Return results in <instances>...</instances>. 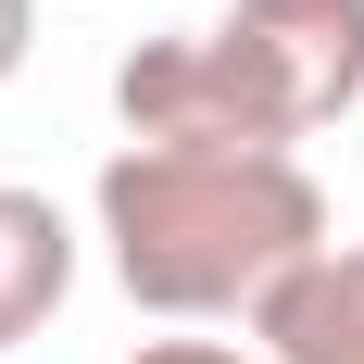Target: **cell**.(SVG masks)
Masks as SVG:
<instances>
[{
    "instance_id": "1",
    "label": "cell",
    "mask_w": 364,
    "mask_h": 364,
    "mask_svg": "<svg viewBox=\"0 0 364 364\" xmlns=\"http://www.w3.org/2000/svg\"><path fill=\"white\" fill-rule=\"evenodd\" d=\"M101 252L139 314H252L289 264L327 252V188L301 176V151H164L126 139L88 188Z\"/></svg>"
},
{
    "instance_id": "6",
    "label": "cell",
    "mask_w": 364,
    "mask_h": 364,
    "mask_svg": "<svg viewBox=\"0 0 364 364\" xmlns=\"http://www.w3.org/2000/svg\"><path fill=\"white\" fill-rule=\"evenodd\" d=\"M26 38H38V0H0V75H26Z\"/></svg>"
},
{
    "instance_id": "2",
    "label": "cell",
    "mask_w": 364,
    "mask_h": 364,
    "mask_svg": "<svg viewBox=\"0 0 364 364\" xmlns=\"http://www.w3.org/2000/svg\"><path fill=\"white\" fill-rule=\"evenodd\" d=\"M201 38L226 50L264 151H301L314 126L364 101V0H226Z\"/></svg>"
},
{
    "instance_id": "5",
    "label": "cell",
    "mask_w": 364,
    "mask_h": 364,
    "mask_svg": "<svg viewBox=\"0 0 364 364\" xmlns=\"http://www.w3.org/2000/svg\"><path fill=\"white\" fill-rule=\"evenodd\" d=\"M126 364H264V352H226V339H139Z\"/></svg>"
},
{
    "instance_id": "3",
    "label": "cell",
    "mask_w": 364,
    "mask_h": 364,
    "mask_svg": "<svg viewBox=\"0 0 364 364\" xmlns=\"http://www.w3.org/2000/svg\"><path fill=\"white\" fill-rule=\"evenodd\" d=\"M252 339H264V364H364V239L289 264L252 301Z\"/></svg>"
},
{
    "instance_id": "4",
    "label": "cell",
    "mask_w": 364,
    "mask_h": 364,
    "mask_svg": "<svg viewBox=\"0 0 364 364\" xmlns=\"http://www.w3.org/2000/svg\"><path fill=\"white\" fill-rule=\"evenodd\" d=\"M75 289V226L38 188H0V352H26Z\"/></svg>"
}]
</instances>
